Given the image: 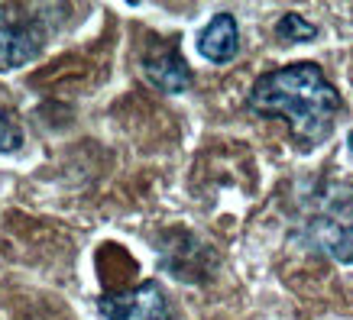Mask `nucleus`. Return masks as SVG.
I'll return each mask as SVG.
<instances>
[{
    "label": "nucleus",
    "instance_id": "obj_1",
    "mask_svg": "<svg viewBox=\"0 0 353 320\" xmlns=\"http://www.w3.org/2000/svg\"><path fill=\"white\" fill-rule=\"evenodd\" d=\"M246 107L259 117L285 120L292 136L301 146H318L334 133V123L343 114L341 91L327 81L314 62H295L276 72H266L250 87Z\"/></svg>",
    "mask_w": 353,
    "mask_h": 320
},
{
    "label": "nucleus",
    "instance_id": "obj_2",
    "mask_svg": "<svg viewBox=\"0 0 353 320\" xmlns=\"http://www.w3.org/2000/svg\"><path fill=\"white\" fill-rule=\"evenodd\" d=\"M308 236L321 253L353 266V184H327L308 217Z\"/></svg>",
    "mask_w": 353,
    "mask_h": 320
},
{
    "label": "nucleus",
    "instance_id": "obj_3",
    "mask_svg": "<svg viewBox=\"0 0 353 320\" xmlns=\"http://www.w3.org/2000/svg\"><path fill=\"white\" fill-rule=\"evenodd\" d=\"M97 304L108 320H172L165 291L156 281H143L139 288L120 291V295H104Z\"/></svg>",
    "mask_w": 353,
    "mask_h": 320
},
{
    "label": "nucleus",
    "instance_id": "obj_4",
    "mask_svg": "<svg viewBox=\"0 0 353 320\" xmlns=\"http://www.w3.org/2000/svg\"><path fill=\"white\" fill-rule=\"evenodd\" d=\"M43 30L32 23H0V72L32 62L43 52Z\"/></svg>",
    "mask_w": 353,
    "mask_h": 320
},
{
    "label": "nucleus",
    "instance_id": "obj_5",
    "mask_svg": "<svg viewBox=\"0 0 353 320\" xmlns=\"http://www.w3.org/2000/svg\"><path fill=\"white\" fill-rule=\"evenodd\" d=\"M198 52L214 65H227L230 58H236V52H240V30H236V20L230 13H217L214 20L198 32Z\"/></svg>",
    "mask_w": 353,
    "mask_h": 320
},
{
    "label": "nucleus",
    "instance_id": "obj_6",
    "mask_svg": "<svg viewBox=\"0 0 353 320\" xmlns=\"http://www.w3.org/2000/svg\"><path fill=\"white\" fill-rule=\"evenodd\" d=\"M143 72L150 78V85H156L165 94H182L192 87V68L175 49H162V52L146 55Z\"/></svg>",
    "mask_w": 353,
    "mask_h": 320
},
{
    "label": "nucleus",
    "instance_id": "obj_7",
    "mask_svg": "<svg viewBox=\"0 0 353 320\" xmlns=\"http://www.w3.org/2000/svg\"><path fill=\"white\" fill-rule=\"evenodd\" d=\"M276 36L282 43H311V39L318 36V26L308 23L305 17H299V13H285V17L276 23Z\"/></svg>",
    "mask_w": 353,
    "mask_h": 320
},
{
    "label": "nucleus",
    "instance_id": "obj_8",
    "mask_svg": "<svg viewBox=\"0 0 353 320\" xmlns=\"http://www.w3.org/2000/svg\"><path fill=\"white\" fill-rule=\"evenodd\" d=\"M23 146V127L20 117L10 107H0V152H17Z\"/></svg>",
    "mask_w": 353,
    "mask_h": 320
},
{
    "label": "nucleus",
    "instance_id": "obj_9",
    "mask_svg": "<svg viewBox=\"0 0 353 320\" xmlns=\"http://www.w3.org/2000/svg\"><path fill=\"white\" fill-rule=\"evenodd\" d=\"M347 146H350V152H353V129H350V136H347Z\"/></svg>",
    "mask_w": 353,
    "mask_h": 320
}]
</instances>
